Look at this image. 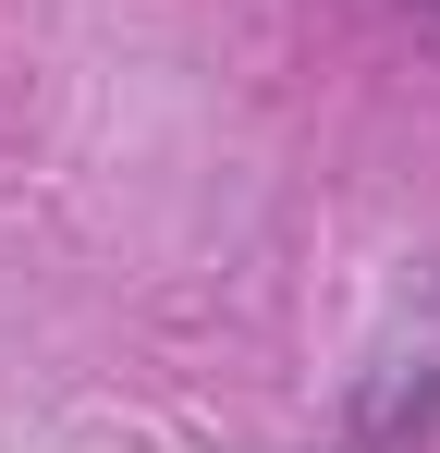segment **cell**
Instances as JSON below:
<instances>
[{
  "instance_id": "obj_2",
  "label": "cell",
  "mask_w": 440,
  "mask_h": 453,
  "mask_svg": "<svg viewBox=\"0 0 440 453\" xmlns=\"http://www.w3.org/2000/svg\"><path fill=\"white\" fill-rule=\"evenodd\" d=\"M416 12H429V25H440V0H416Z\"/></svg>"
},
{
  "instance_id": "obj_1",
  "label": "cell",
  "mask_w": 440,
  "mask_h": 453,
  "mask_svg": "<svg viewBox=\"0 0 440 453\" xmlns=\"http://www.w3.org/2000/svg\"><path fill=\"white\" fill-rule=\"evenodd\" d=\"M429 441H440V306H429V331L404 356L367 368V392L343 404V429H330V453H429Z\"/></svg>"
}]
</instances>
